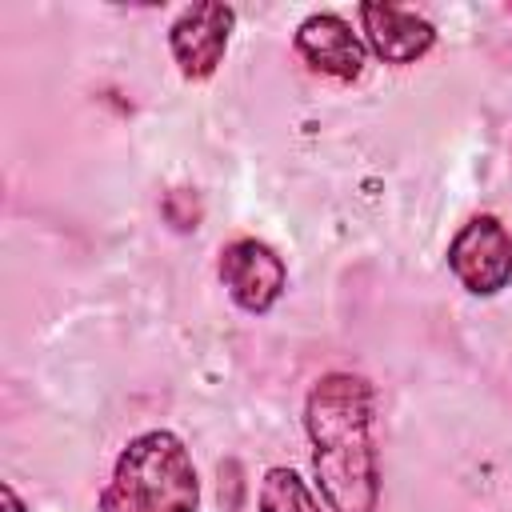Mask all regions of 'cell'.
<instances>
[{
    "label": "cell",
    "instance_id": "cell-1",
    "mask_svg": "<svg viewBox=\"0 0 512 512\" xmlns=\"http://www.w3.org/2000/svg\"><path fill=\"white\" fill-rule=\"evenodd\" d=\"M372 408V384L352 372H328L308 392L304 428L312 440V472L332 512H376L380 464L372 448Z\"/></svg>",
    "mask_w": 512,
    "mask_h": 512
},
{
    "label": "cell",
    "instance_id": "cell-2",
    "mask_svg": "<svg viewBox=\"0 0 512 512\" xmlns=\"http://www.w3.org/2000/svg\"><path fill=\"white\" fill-rule=\"evenodd\" d=\"M200 480L184 440L168 428L140 432L116 456L100 492V512H196Z\"/></svg>",
    "mask_w": 512,
    "mask_h": 512
},
{
    "label": "cell",
    "instance_id": "cell-3",
    "mask_svg": "<svg viewBox=\"0 0 512 512\" xmlns=\"http://www.w3.org/2000/svg\"><path fill=\"white\" fill-rule=\"evenodd\" d=\"M448 268L468 292L496 296L512 280V232L488 212L472 216L448 244Z\"/></svg>",
    "mask_w": 512,
    "mask_h": 512
},
{
    "label": "cell",
    "instance_id": "cell-4",
    "mask_svg": "<svg viewBox=\"0 0 512 512\" xmlns=\"http://www.w3.org/2000/svg\"><path fill=\"white\" fill-rule=\"evenodd\" d=\"M216 272H220L228 296L244 312H252V316L268 312L280 300L284 284H288L284 260L276 256V248H268L256 236H240V240L224 244L220 248V260H216Z\"/></svg>",
    "mask_w": 512,
    "mask_h": 512
},
{
    "label": "cell",
    "instance_id": "cell-5",
    "mask_svg": "<svg viewBox=\"0 0 512 512\" xmlns=\"http://www.w3.org/2000/svg\"><path fill=\"white\" fill-rule=\"evenodd\" d=\"M232 24H236V12L228 4H212V0L192 4L176 16V24L168 28V48H172L184 80H208L220 68Z\"/></svg>",
    "mask_w": 512,
    "mask_h": 512
},
{
    "label": "cell",
    "instance_id": "cell-6",
    "mask_svg": "<svg viewBox=\"0 0 512 512\" xmlns=\"http://www.w3.org/2000/svg\"><path fill=\"white\" fill-rule=\"evenodd\" d=\"M360 24L368 36V48L384 64H412L436 44V28L396 4H360Z\"/></svg>",
    "mask_w": 512,
    "mask_h": 512
},
{
    "label": "cell",
    "instance_id": "cell-7",
    "mask_svg": "<svg viewBox=\"0 0 512 512\" xmlns=\"http://www.w3.org/2000/svg\"><path fill=\"white\" fill-rule=\"evenodd\" d=\"M296 52L308 60V68L336 80H356L364 72L360 36L332 12H316L296 28Z\"/></svg>",
    "mask_w": 512,
    "mask_h": 512
},
{
    "label": "cell",
    "instance_id": "cell-8",
    "mask_svg": "<svg viewBox=\"0 0 512 512\" xmlns=\"http://www.w3.org/2000/svg\"><path fill=\"white\" fill-rule=\"evenodd\" d=\"M260 512H320V504L292 468H268L260 480Z\"/></svg>",
    "mask_w": 512,
    "mask_h": 512
},
{
    "label": "cell",
    "instance_id": "cell-9",
    "mask_svg": "<svg viewBox=\"0 0 512 512\" xmlns=\"http://www.w3.org/2000/svg\"><path fill=\"white\" fill-rule=\"evenodd\" d=\"M0 508H4V512H28V508H24V500L16 496V488H12V484H0Z\"/></svg>",
    "mask_w": 512,
    "mask_h": 512
}]
</instances>
